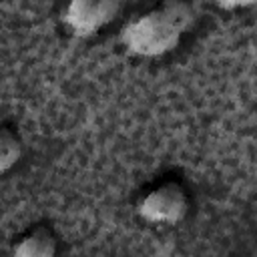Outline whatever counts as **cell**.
Instances as JSON below:
<instances>
[{
	"label": "cell",
	"mask_w": 257,
	"mask_h": 257,
	"mask_svg": "<svg viewBox=\"0 0 257 257\" xmlns=\"http://www.w3.org/2000/svg\"><path fill=\"white\" fill-rule=\"evenodd\" d=\"M24 155V143L20 135L8 126L0 128V177L12 171Z\"/></svg>",
	"instance_id": "5"
},
{
	"label": "cell",
	"mask_w": 257,
	"mask_h": 257,
	"mask_svg": "<svg viewBox=\"0 0 257 257\" xmlns=\"http://www.w3.org/2000/svg\"><path fill=\"white\" fill-rule=\"evenodd\" d=\"M193 20L195 14L185 0H167L131 20L120 30V44L128 54L157 58L179 46Z\"/></svg>",
	"instance_id": "1"
},
{
	"label": "cell",
	"mask_w": 257,
	"mask_h": 257,
	"mask_svg": "<svg viewBox=\"0 0 257 257\" xmlns=\"http://www.w3.org/2000/svg\"><path fill=\"white\" fill-rule=\"evenodd\" d=\"M122 8V0H68L62 22L76 36H92L110 24Z\"/></svg>",
	"instance_id": "3"
},
{
	"label": "cell",
	"mask_w": 257,
	"mask_h": 257,
	"mask_svg": "<svg viewBox=\"0 0 257 257\" xmlns=\"http://www.w3.org/2000/svg\"><path fill=\"white\" fill-rule=\"evenodd\" d=\"M189 195L177 181H165L149 189L137 203V213L153 225H177L189 213Z\"/></svg>",
	"instance_id": "2"
},
{
	"label": "cell",
	"mask_w": 257,
	"mask_h": 257,
	"mask_svg": "<svg viewBox=\"0 0 257 257\" xmlns=\"http://www.w3.org/2000/svg\"><path fill=\"white\" fill-rule=\"evenodd\" d=\"M56 249H58L56 235L48 227L38 225L16 241L12 253L18 257H52L56 255Z\"/></svg>",
	"instance_id": "4"
},
{
	"label": "cell",
	"mask_w": 257,
	"mask_h": 257,
	"mask_svg": "<svg viewBox=\"0 0 257 257\" xmlns=\"http://www.w3.org/2000/svg\"><path fill=\"white\" fill-rule=\"evenodd\" d=\"M213 2L221 10H239V8H249L255 4V0H213Z\"/></svg>",
	"instance_id": "6"
}]
</instances>
